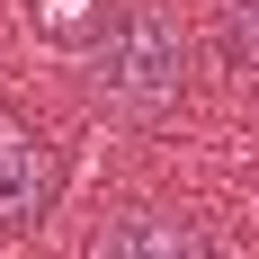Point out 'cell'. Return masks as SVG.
<instances>
[{"label":"cell","mask_w":259,"mask_h":259,"mask_svg":"<svg viewBox=\"0 0 259 259\" xmlns=\"http://www.w3.org/2000/svg\"><path fill=\"white\" fill-rule=\"evenodd\" d=\"M90 99L107 116H134V125H152L170 107L188 99V36L179 18H161L152 0H125V9H107L90 27Z\"/></svg>","instance_id":"1"},{"label":"cell","mask_w":259,"mask_h":259,"mask_svg":"<svg viewBox=\"0 0 259 259\" xmlns=\"http://www.w3.org/2000/svg\"><path fill=\"white\" fill-rule=\"evenodd\" d=\"M90 259H214V250H206L197 224H179V214L125 206V214H107L99 233H90Z\"/></svg>","instance_id":"3"},{"label":"cell","mask_w":259,"mask_h":259,"mask_svg":"<svg viewBox=\"0 0 259 259\" xmlns=\"http://www.w3.org/2000/svg\"><path fill=\"white\" fill-rule=\"evenodd\" d=\"M54 206V143L0 107V233H36Z\"/></svg>","instance_id":"2"},{"label":"cell","mask_w":259,"mask_h":259,"mask_svg":"<svg viewBox=\"0 0 259 259\" xmlns=\"http://www.w3.org/2000/svg\"><path fill=\"white\" fill-rule=\"evenodd\" d=\"M224 54H233V72L259 80V0H224Z\"/></svg>","instance_id":"4"}]
</instances>
